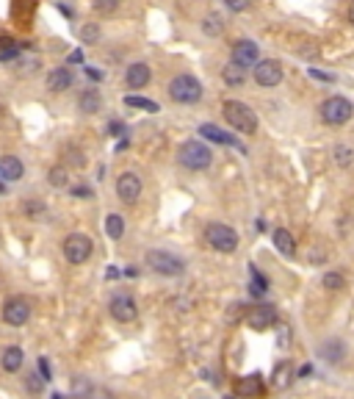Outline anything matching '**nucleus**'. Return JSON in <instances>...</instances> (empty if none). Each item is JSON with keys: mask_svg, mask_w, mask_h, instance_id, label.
I'll list each match as a JSON object with an SVG mask.
<instances>
[{"mask_svg": "<svg viewBox=\"0 0 354 399\" xmlns=\"http://www.w3.org/2000/svg\"><path fill=\"white\" fill-rule=\"evenodd\" d=\"M224 119L238 131V133H255L258 131V117L255 111L241 103V100H227L224 103Z\"/></svg>", "mask_w": 354, "mask_h": 399, "instance_id": "obj_1", "label": "nucleus"}, {"mask_svg": "<svg viewBox=\"0 0 354 399\" xmlns=\"http://www.w3.org/2000/svg\"><path fill=\"white\" fill-rule=\"evenodd\" d=\"M177 161H180L186 169L200 172V169H208V166H211L213 153H211V147H205L202 142L191 139V142H183V145L177 147Z\"/></svg>", "mask_w": 354, "mask_h": 399, "instance_id": "obj_2", "label": "nucleus"}, {"mask_svg": "<svg viewBox=\"0 0 354 399\" xmlns=\"http://www.w3.org/2000/svg\"><path fill=\"white\" fill-rule=\"evenodd\" d=\"M169 97L175 103H197L202 97V83L194 75H177L169 80Z\"/></svg>", "mask_w": 354, "mask_h": 399, "instance_id": "obj_3", "label": "nucleus"}, {"mask_svg": "<svg viewBox=\"0 0 354 399\" xmlns=\"http://www.w3.org/2000/svg\"><path fill=\"white\" fill-rule=\"evenodd\" d=\"M205 241L216 252H235L238 249V233L230 225H221V222H211L205 228Z\"/></svg>", "mask_w": 354, "mask_h": 399, "instance_id": "obj_4", "label": "nucleus"}, {"mask_svg": "<svg viewBox=\"0 0 354 399\" xmlns=\"http://www.w3.org/2000/svg\"><path fill=\"white\" fill-rule=\"evenodd\" d=\"M352 114L354 106L352 100H346V97H330V100L321 103V119L327 125H346L352 119Z\"/></svg>", "mask_w": 354, "mask_h": 399, "instance_id": "obj_5", "label": "nucleus"}, {"mask_svg": "<svg viewBox=\"0 0 354 399\" xmlns=\"http://www.w3.org/2000/svg\"><path fill=\"white\" fill-rule=\"evenodd\" d=\"M147 266L158 275H166V277H175V275H183V261L172 252H163V249H149L147 252Z\"/></svg>", "mask_w": 354, "mask_h": 399, "instance_id": "obj_6", "label": "nucleus"}, {"mask_svg": "<svg viewBox=\"0 0 354 399\" xmlns=\"http://www.w3.org/2000/svg\"><path fill=\"white\" fill-rule=\"evenodd\" d=\"M91 252H94V241L89 236H83V233H72V236L64 239V258L75 266L86 263L91 258Z\"/></svg>", "mask_w": 354, "mask_h": 399, "instance_id": "obj_7", "label": "nucleus"}, {"mask_svg": "<svg viewBox=\"0 0 354 399\" xmlns=\"http://www.w3.org/2000/svg\"><path fill=\"white\" fill-rule=\"evenodd\" d=\"M31 319V303L25 297H11L3 305V321L11 327H22L25 321Z\"/></svg>", "mask_w": 354, "mask_h": 399, "instance_id": "obj_8", "label": "nucleus"}, {"mask_svg": "<svg viewBox=\"0 0 354 399\" xmlns=\"http://www.w3.org/2000/svg\"><path fill=\"white\" fill-rule=\"evenodd\" d=\"M117 194H119L122 203L133 205L142 197V177L136 172H122L119 180H117Z\"/></svg>", "mask_w": 354, "mask_h": 399, "instance_id": "obj_9", "label": "nucleus"}, {"mask_svg": "<svg viewBox=\"0 0 354 399\" xmlns=\"http://www.w3.org/2000/svg\"><path fill=\"white\" fill-rule=\"evenodd\" d=\"M108 311H111V317H114L117 321H133L136 317H139L136 300H133L131 294H117V297H111Z\"/></svg>", "mask_w": 354, "mask_h": 399, "instance_id": "obj_10", "label": "nucleus"}, {"mask_svg": "<svg viewBox=\"0 0 354 399\" xmlns=\"http://www.w3.org/2000/svg\"><path fill=\"white\" fill-rule=\"evenodd\" d=\"M255 80L260 86H277L283 80V64L274 59H263L255 64Z\"/></svg>", "mask_w": 354, "mask_h": 399, "instance_id": "obj_11", "label": "nucleus"}, {"mask_svg": "<svg viewBox=\"0 0 354 399\" xmlns=\"http://www.w3.org/2000/svg\"><path fill=\"white\" fill-rule=\"evenodd\" d=\"M277 321V308L274 305H255L246 311V324L255 330H266Z\"/></svg>", "mask_w": 354, "mask_h": 399, "instance_id": "obj_12", "label": "nucleus"}, {"mask_svg": "<svg viewBox=\"0 0 354 399\" xmlns=\"http://www.w3.org/2000/svg\"><path fill=\"white\" fill-rule=\"evenodd\" d=\"M233 61L241 64V67H255L258 64V45L252 39H241L233 45Z\"/></svg>", "mask_w": 354, "mask_h": 399, "instance_id": "obj_13", "label": "nucleus"}, {"mask_svg": "<svg viewBox=\"0 0 354 399\" xmlns=\"http://www.w3.org/2000/svg\"><path fill=\"white\" fill-rule=\"evenodd\" d=\"M200 136L202 139H211L216 145H227V147H238V150H244V145L235 139V136H230V133H224L221 128H216V125H200Z\"/></svg>", "mask_w": 354, "mask_h": 399, "instance_id": "obj_14", "label": "nucleus"}, {"mask_svg": "<svg viewBox=\"0 0 354 399\" xmlns=\"http://www.w3.org/2000/svg\"><path fill=\"white\" fill-rule=\"evenodd\" d=\"M149 78H152V73H149V67H147L144 61L131 64L128 73H125V83H128L131 89H144V86L149 83Z\"/></svg>", "mask_w": 354, "mask_h": 399, "instance_id": "obj_15", "label": "nucleus"}, {"mask_svg": "<svg viewBox=\"0 0 354 399\" xmlns=\"http://www.w3.org/2000/svg\"><path fill=\"white\" fill-rule=\"evenodd\" d=\"M293 377H296V369H293V363L290 361H283V363H277L274 366V375H272V383H274V389H288L290 383H293Z\"/></svg>", "mask_w": 354, "mask_h": 399, "instance_id": "obj_16", "label": "nucleus"}, {"mask_svg": "<svg viewBox=\"0 0 354 399\" xmlns=\"http://www.w3.org/2000/svg\"><path fill=\"white\" fill-rule=\"evenodd\" d=\"M72 73L70 67H59V70H50L47 73V89L50 92H64V89H70L72 86Z\"/></svg>", "mask_w": 354, "mask_h": 399, "instance_id": "obj_17", "label": "nucleus"}, {"mask_svg": "<svg viewBox=\"0 0 354 399\" xmlns=\"http://www.w3.org/2000/svg\"><path fill=\"white\" fill-rule=\"evenodd\" d=\"M22 363H25V352H22L20 347H8V349L0 355V366H3L6 372H20Z\"/></svg>", "mask_w": 354, "mask_h": 399, "instance_id": "obj_18", "label": "nucleus"}, {"mask_svg": "<svg viewBox=\"0 0 354 399\" xmlns=\"http://www.w3.org/2000/svg\"><path fill=\"white\" fill-rule=\"evenodd\" d=\"M22 161L17 159V156H3L0 159V177H6V180H20L22 177Z\"/></svg>", "mask_w": 354, "mask_h": 399, "instance_id": "obj_19", "label": "nucleus"}, {"mask_svg": "<svg viewBox=\"0 0 354 399\" xmlns=\"http://www.w3.org/2000/svg\"><path fill=\"white\" fill-rule=\"evenodd\" d=\"M100 106H103V97H100L97 89H86V92L78 97V108H80L83 114H97Z\"/></svg>", "mask_w": 354, "mask_h": 399, "instance_id": "obj_20", "label": "nucleus"}, {"mask_svg": "<svg viewBox=\"0 0 354 399\" xmlns=\"http://www.w3.org/2000/svg\"><path fill=\"white\" fill-rule=\"evenodd\" d=\"M221 80H224L227 86H241V83L246 80V67H241V64L230 61V64L221 70Z\"/></svg>", "mask_w": 354, "mask_h": 399, "instance_id": "obj_21", "label": "nucleus"}, {"mask_svg": "<svg viewBox=\"0 0 354 399\" xmlns=\"http://www.w3.org/2000/svg\"><path fill=\"white\" fill-rule=\"evenodd\" d=\"M122 233H125V219L119 214H108L105 217V236L108 239H122Z\"/></svg>", "mask_w": 354, "mask_h": 399, "instance_id": "obj_22", "label": "nucleus"}, {"mask_svg": "<svg viewBox=\"0 0 354 399\" xmlns=\"http://www.w3.org/2000/svg\"><path fill=\"white\" fill-rule=\"evenodd\" d=\"M344 352H346V347H344L341 341H327V344L321 347V358H324L327 363H338V361L344 358Z\"/></svg>", "mask_w": 354, "mask_h": 399, "instance_id": "obj_23", "label": "nucleus"}, {"mask_svg": "<svg viewBox=\"0 0 354 399\" xmlns=\"http://www.w3.org/2000/svg\"><path fill=\"white\" fill-rule=\"evenodd\" d=\"M274 244H277V249L283 252V255H293L296 252V241H293V236L285 231V228H280V231H274Z\"/></svg>", "mask_w": 354, "mask_h": 399, "instance_id": "obj_24", "label": "nucleus"}, {"mask_svg": "<svg viewBox=\"0 0 354 399\" xmlns=\"http://www.w3.org/2000/svg\"><path fill=\"white\" fill-rule=\"evenodd\" d=\"M238 389H241V394H244V397H258V394L263 391V386H260V375H249V377H244V380L238 383Z\"/></svg>", "mask_w": 354, "mask_h": 399, "instance_id": "obj_25", "label": "nucleus"}, {"mask_svg": "<svg viewBox=\"0 0 354 399\" xmlns=\"http://www.w3.org/2000/svg\"><path fill=\"white\" fill-rule=\"evenodd\" d=\"M125 106H131V108H142V111H149V114L161 111V106H158L155 100H147V97H139V94H128V97H125Z\"/></svg>", "mask_w": 354, "mask_h": 399, "instance_id": "obj_26", "label": "nucleus"}, {"mask_svg": "<svg viewBox=\"0 0 354 399\" xmlns=\"http://www.w3.org/2000/svg\"><path fill=\"white\" fill-rule=\"evenodd\" d=\"M202 31H205L208 36H219V34L224 31V20H221L219 14H208L205 22H202Z\"/></svg>", "mask_w": 354, "mask_h": 399, "instance_id": "obj_27", "label": "nucleus"}, {"mask_svg": "<svg viewBox=\"0 0 354 399\" xmlns=\"http://www.w3.org/2000/svg\"><path fill=\"white\" fill-rule=\"evenodd\" d=\"M67 183H70L67 166H53V169H50V186H56V189H64Z\"/></svg>", "mask_w": 354, "mask_h": 399, "instance_id": "obj_28", "label": "nucleus"}, {"mask_svg": "<svg viewBox=\"0 0 354 399\" xmlns=\"http://www.w3.org/2000/svg\"><path fill=\"white\" fill-rule=\"evenodd\" d=\"M249 289H252V294H255V297H263V294H266V289H269L266 277H263L255 266H252V286H249Z\"/></svg>", "mask_w": 354, "mask_h": 399, "instance_id": "obj_29", "label": "nucleus"}, {"mask_svg": "<svg viewBox=\"0 0 354 399\" xmlns=\"http://www.w3.org/2000/svg\"><path fill=\"white\" fill-rule=\"evenodd\" d=\"M119 3L122 0H91V6H94L97 14H114L119 8Z\"/></svg>", "mask_w": 354, "mask_h": 399, "instance_id": "obj_30", "label": "nucleus"}, {"mask_svg": "<svg viewBox=\"0 0 354 399\" xmlns=\"http://www.w3.org/2000/svg\"><path fill=\"white\" fill-rule=\"evenodd\" d=\"M83 399H114V394L108 391V389H100V386H89L83 394H80Z\"/></svg>", "mask_w": 354, "mask_h": 399, "instance_id": "obj_31", "label": "nucleus"}, {"mask_svg": "<svg viewBox=\"0 0 354 399\" xmlns=\"http://www.w3.org/2000/svg\"><path fill=\"white\" fill-rule=\"evenodd\" d=\"M80 39H83L86 45H94V42L100 39V28H97V25H83V28H80Z\"/></svg>", "mask_w": 354, "mask_h": 399, "instance_id": "obj_32", "label": "nucleus"}, {"mask_svg": "<svg viewBox=\"0 0 354 399\" xmlns=\"http://www.w3.org/2000/svg\"><path fill=\"white\" fill-rule=\"evenodd\" d=\"M324 289H330V291H335V289H344V277L341 275H324Z\"/></svg>", "mask_w": 354, "mask_h": 399, "instance_id": "obj_33", "label": "nucleus"}, {"mask_svg": "<svg viewBox=\"0 0 354 399\" xmlns=\"http://www.w3.org/2000/svg\"><path fill=\"white\" fill-rule=\"evenodd\" d=\"M335 161H338L341 166H349V164H352V150L338 145V147H335Z\"/></svg>", "mask_w": 354, "mask_h": 399, "instance_id": "obj_34", "label": "nucleus"}, {"mask_svg": "<svg viewBox=\"0 0 354 399\" xmlns=\"http://www.w3.org/2000/svg\"><path fill=\"white\" fill-rule=\"evenodd\" d=\"M224 6H227L230 11H246V8L252 6V0H224Z\"/></svg>", "mask_w": 354, "mask_h": 399, "instance_id": "obj_35", "label": "nucleus"}, {"mask_svg": "<svg viewBox=\"0 0 354 399\" xmlns=\"http://www.w3.org/2000/svg\"><path fill=\"white\" fill-rule=\"evenodd\" d=\"M42 380H45V377H39V375H28V391L36 394V391L42 389Z\"/></svg>", "mask_w": 354, "mask_h": 399, "instance_id": "obj_36", "label": "nucleus"}, {"mask_svg": "<svg viewBox=\"0 0 354 399\" xmlns=\"http://www.w3.org/2000/svg\"><path fill=\"white\" fill-rule=\"evenodd\" d=\"M288 341H290V327L283 324V327H280V347H288Z\"/></svg>", "mask_w": 354, "mask_h": 399, "instance_id": "obj_37", "label": "nucleus"}, {"mask_svg": "<svg viewBox=\"0 0 354 399\" xmlns=\"http://www.w3.org/2000/svg\"><path fill=\"white\" fill-rule=\"evenodd\" d=\"M108 131H111V136H119L125 131V125L122 122H108Z\"/></svg>", "mask_w": 354, "mask_h": 399, "instance_id": "obj_38", "label": "nucleus"}, {"mask_svg": "<svg viewBox=\"0 0 354 399\" xmlns=\"http://www.w3.org/2000/svg\"><path fill=\"white\" fill-rule=\"evenodd\" d=\"M39 372H42V377H45V380H53V377H50V366H47V361H45V358L39 361Z\"/></svg>", "mask_w": 354, "mask_h": 399, "instance_id": "obj_39", "label": "nucleus"}, {"mask_svg": "<svg viewBox=\"0 0 354 399\" xmlns=\"http://www.w3.org/2000/svg\"><path fill=\"white\" fill-rule=\"evenodd\" d=\"M17 53H20V50H17V48H11V50H6V53H0V61H11V59H14Z\"/></svg>", "mask_w": 354, "mask_h": 399, "instance_id": "obj_40", "label": "nucleus"}, {"mask_svg": "<svg viewBox=\"0 0 354 399\" xmlns=\"http://www.w3.org/2000/svg\"><path fill=\"white\" fill-rule=\"evenodd\" d=\"M11 48H14V42H11L8 36H3V39H0V53H6V50H11Z\"/></svg>", "mask_w": 354, "mask_h": 399, "instance_id": "obj_41", "label": "nucleus"}, {"mask_svg": "<svg viewBox=\"0 0 354 399\" xmlns=\"http://www.w3.org/2000/svg\"><path fill=\"white\" fill-rule=\"evenodd\" d=\"M72 191H75L78 197H91V191H89L86 186H78V189H72Z\"/></svg>", "mask_w": 354, "mask_h": 399, "instance_id": "obj_42", "label": "nucleus"}, {"mask_svg": "<svg viewBox=\"0 0 354 399\" xmlns=\"http://www.w3.org/2000/svg\"><path fill=\"white\" fill-rule=\"evenodd\" d=\"M80 61H83V53H80V50H75V53L70 56V64H80Z\"/></svg>", "mask_w": 354, "mask_h": 399, "instance_id": "obj_43", "label": "nucleus"}, {"mask_svg": "<svg viewBox=\"0 0 354 399\" xmlns=\"http://www.w3.org/2000/svg\"><path fill=\"white\" fill-rule=\"evenodd\" d=\"M86 75H89V78H94V80H100V78H103V75H100L97 70H89V67H86Z\"/></svg>", "mask_w": 354, "mask_h": 399, "instance_id": "obj_44", "label": "nucleus"}, {"mask_svg": "<svg viewBox=\"0 0 354 399\" xmlns=\"http://www.w3.org/2000/svg\"><path fill=\"white\" fill-rule=\"evenodd\" d=\"M352 22H354V3H352Z\"/></svg>", "mask_w": 354, "mask_h": 399, "instance_id": "obj_45", "label": "nucleus"}, {"mask_svg": "<svg viewBox=\"0 0 354 399\" xmlns=\"http://www.w3.org/2000/svg\"><path fill=\"white\" fill-rule=\"evenodd\" d=\"M53 399H64V397H59V394H56V397H53Z\"/></svg>", "mask_w": 354, "mask_h": 399, "instance_id": "obj_46", "label": "nucleus"}, {"mask_svg": "<svg viewBox=\"0 0 354 399\" xmlns=\"http://www.w3.org/2000/svg\"><path fill=\"white\" fill-rule=\"evenodd\" d=\"M227 399H235V397H227Z\"/></svg>", "mask_w": 354, "mask_h": 399, "instance_id": "obj_47", "label": "nucleus"}]
</instances>
